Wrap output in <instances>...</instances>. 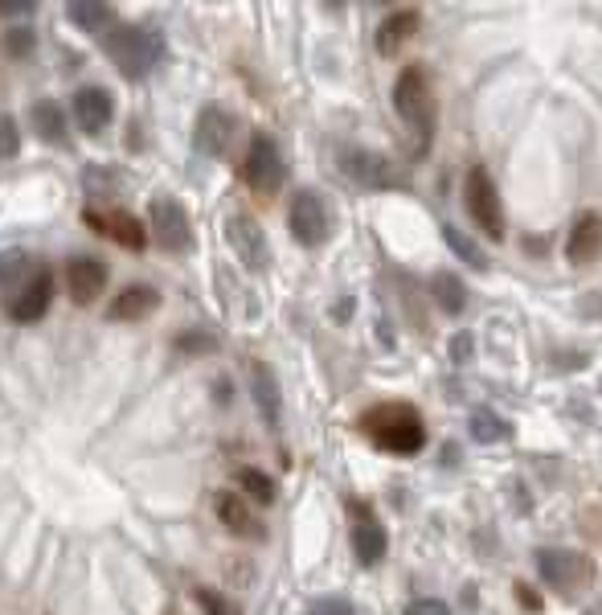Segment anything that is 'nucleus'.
<instances>
[{
	"label": "nucleus",
	"mask_w": 602,
	"mask_h": 615,
	"mask_svg": "<svg viewBox=\"0 0 602 615\" xmlns=\"http://www.w3.org/2000/svg\"><path fill=\"white\" fill-rule=\"evenodd\" d=\"M602 255V218L599 214H582L566 239V259L574 267H590Z\"/></svg>",
	"instance_id": "nucleus-18"
},
{
	"label": "nucleus",
	"mask_w": 602,
	"mask_h": 615,
	"mask_svg": "<svg viewBox=\"0 0 602 615\" xmlns=\"http://www.w3.org/2000/svg\"><path fill=\"white\" fill-rule=\"evenodd\" d=\"M251 394H255V407L262 414L267 427H279V414H283V394H279V377L267 361L251 366Z\"/></svg>",
	"instance_id": "nucleus-20"
},
{
	"label": "nucleus",
	"mask_w": 602,
	"mask_h": 615,
	"mask_svg": "<svg viewBox=\"0 0 602 615\" xmlns=\"http://www.w3.org/2000/svg\"><path fill=\"white\" fill-rule=\"evenodd\" d=\"M82 222L91 226L94 234L119 243L124 251H136V255H140V251L148 246L144 222H140L136 214H128V209H82Z\"/></svg>",
	"instance_id": "nucleus-12"
},
{
	"label": "nucleus",
	"mask_w": 602,
	"mask_h": 615,
	"mask_svg": "<svg viewBox=\"0 0 602 615\" xmlns=\"http://www.w3.org/2000/svg\"><path fill=\"white\" fill-rule=\"evenodd\" d=\"M156 308H161V292L148 287V283H131V287H124L119 296L111 299L107 320H115V324H131V320L152 317Z\"/></svg>",
	"instance_id": "nucleus-17"
},
{
	"label": "nucleus",
	"mask_w": 602,
	"mask_h": 615,
	"mask_svg": "<svg viewBox=\"0 0 602 615\" xmlns=\"http://www.w3.org/2000/svg\"><path fill=\"white\" fill-rule=\"evenodd\" d=\"M71 112L74 124L82 128V136H103L111 128V119H115V99L103 87H78Z\"/></svg>",
	"instance_id": "nucleus-16"
},
{
	"label": "nucleus",
	"mask_w": 602,
	"mask_h": 615,
	"mask_svg": "<svg viewBox=\"0 0 602 615\" xmlns=\"http://www.w3.org/2000/svg\"><path fill=\"white\" fill-rule=\"evenodd\" d=\"M406 615H451V607H447L443 599H414V603L406 607Z\"/></svg>",
	"instance_id": "nucleus-36"
},
{
	"label": "nucleus",
	"mask_w": 602,
	"mask_h": 615,
	"mask_svg": "<svg viewBox=\"0 0 602 615\" xmlns=\"http://www.w3.org/2000/svg\"><path fill=\"white\" fill-rule=\"evenodd\" d=\"M320 4H324V9H329V13H341V9H345L348 0H320Z\"/></svg>",
	"instance_id": "nucleus-38"
},
{
	"label": "nucleus",
	"mask_w": 602,
	"mask_h": 615,
	"mask_svg": "<svg viewBox=\"0 0 602 615\" xmlns=\"http://www.w3.org/2000/svg\"><path fill=\"white\" fill-rule=\"evenodd\" d=\"M467 431H472L475 444H504V439H512V423H509V419H500V414H496V410H488V407L472 410Z\"/></svg>",
	"instance_id": "nucleus-24"
},
{
	"label": "nucleus",
	"mask_w": 602,
	"mask_h": 615,
	"mask_svg": "<svg viewBox=\"0 0 602 615\" xmlns=\"http://www.w3.org/2000/svg\"><path fill=\"white\" fill-rule=\"evenodd\" d=\"M394 112L401 124L414 131V140L426 144L435 131V91H431V75L422 66H406L394 82Z\"/></svg>",
	"instance_id": "nucleus-4"
},
{
	"label": "nucleus",
	"mask_w": 602,
	"mask_h": 615,
	"mask_svg": "<svg viewBox=\"0 0 602 615\" xmlns=\"http://www.w3.org/2000/svg\"><path fill=\"white\" fill-rule=\"evenodd\" d=\"M148 226H152L156 246L168 251V255H189V251H193V222H189L181 202L156 197V202L148 205Z\"/></svg>",
	"instance_id": "nucleus-8"
},
{
	"label": "nucleus",
	"mask_w": 602,
	"mask_h": 615,
	"mask_svg": "<svg viewBox=\"0 0 602 615\" xmlns=\"http://www.w3.org/2000/svg\"><path fill=\"white\" fill-rule=\"evenodd\" d=\"M341 168H345V177H353V185H361V189H394L398 185L394 165L369 149H345L341 152Z\"/></svg>",
	"instance_id": "nucleus-14"
},
{
	"label": "nucleus",
	"mask_w": 602,
	"mask_h": 615,
	"mask_svg": "<svg viewBox=\"0 0 602 615\" xmlns=\"http://www.w3.org/2000/svg\"><path fill=\"white\" fill-rule=\"evenodd\" d=\"M193 599H197V607L205 615H242V612H238L234 599L221 595V591H214V587H197V591H193Z\"/></svg>",
	"instance_id": "nucleus-28"
},
{
	"label": "nucleus",
	"mask_w": 602,
	"mask_h": 615,
	"mask_svg": "<svg viewBox=\"0 0 602 615\" xmlns=\"http://www.w3.org/2000/svg\"><path fill=\"white\" fill-rule=\"evenodd\" d=\"M234 136H238V119L226 112L221 103L201 107L197 124H193V149H197L201 156H214V161L230 156V149H234Z\"/></svg>",
	"instance_id": "nucleus-11"
},
{
	"label": "nucleus",
	"mask_w": 602,
	"mask_h": 615,
	"mask_svg": "<svg viewBox=\"0 0 602 615\" xmlns=\"http://www.w3.org/2000/svg\"><path fill=\"white\" fill-rule=\"evenodd\" d=\"M287 230L299 246H324L332 234V214L329 202L316 189H299L287 209Z\"/></svg>",
	"instance_id": "nucleus-7"
},
{
	"label": "nucleus",
	"mask_w": 602,
	"mask_h": 615,
	"mask_svg": "<svg viewBox=\"0 0 602 615\" xmlns=\"http://www.w3.org/2000/svg\"><path fill=\"white\" fill-rule=\"evenodd\" d=\"M472 349H475V336L472 333H456V336H451V361H456V366L472 361Z\"/></svg>",
	"instance_id": "nucleus-35"
},
{
	"label": "nucleus",
	"mask_w": 602,
	"mask_h": 615,
	"mask_svg": "<svg viewBox=\"0 0 602 615\" xmlns=\"http://www.w3.org/2000/svg\"><path fill=\"white\" fill-rule=\"evenodd\" d=\"M21 152V128L13 115H0V161H13Z\"/></svg>",
	"instance_id": "nucleus-31"
},
{
	"label": "nucleus",
	"mask_w": 602,
	"mask_h": 615,
	"mask_svg": "<svg viewBox=\"0 0 602 615\" xmlns=\"http://www.w3.org/2000/svg\"><path fill=\"white\" fill-rule=\"evenodd\" d=\"M586 615H602V599H599V603H594V607H590Z\"/></svg>",
	"instance_id": "nucleus-39"
},
{
	"label": "nucleus",
	"mask_w": 602,
	"mask_h": 615,
	"mask_svg": "<svg viewBox=\"0 0 602 615\" xmlns=\"http://www.w3.org/2000/svg\"><path fill=\"white\" fill-rule=\"evenodd\" d=\"M37 46V34L29 29V25H21V29H9L4 34V54L9 57H29Z\"/></svg>",
	"instance_id": "nucleus-30"
},
{
	"label": "nucleus",
	"mask_w": 602,
	"mask_h": 615,
	"mask_svg": "<svg viewBox=\"0 0 602 615\" xmlns=\"http://www.w3.org/2000/svg\"><path fill=\"white\" fill-rule=\"evenodd\" d=\"M226 243L234 246L238 262L246 267V271H267L271 267V246H267V230L258 226L255 214H246V209H238L226 218Z\"/></svg>",
	"instance_id": "nucleus-9"
},
{
	"label": "nucleus",
	"mask_w": 602,
	"mask_h": 615,
	"mask_svg": "<svg viewBox=\"0 0 602 615\" xmlns=\"http://www.w3.org/2000/svg\"><path fill=\"white\" fill-rule=\"evenodd\" d=\"M214 513H218V522L242 541H267V525L258 517L255 509L246 504V497H238V492H214Z\"/></svg>",
	"instance_id": "nucleus-13"
},
{
	"label": "nucleus",
	"mask_w": 602,
	"mask_h": 615,
	"mask_svg": "<svg viewBox=\"0 0 602 615\" xmlns=\"http://www.w3.org/2000/svg\"><path fill=\"white\" fill-rule=\"evenodd\" d=\"M234 481L242 488V497H251L255 504H274V497H279V488L262 467H238Z\"/></svg>",
	"instance_id": "nucleus-26"
},
{
	"label": "nucleus",
	"mask_w": 602,
	"mask_h": 615,
	"mask_svg": "<svg viewBox=\"0 0 602 615\" xmlns=\"http://www.w3.org/2000/svg\"><path fill=\"white\" fill-rule=\"evenodd\" d=\"M29 124H34V131H37V140H41V144L66 149V140H71V124H66L62 103H54V99H37L34 107H29Z\"/></svg>",
	"instance_id": "nucleus-21"
},
{
	"label": "nucleus",
	"mask_w": 602,
	"mask_h": 615,
	"mask_svg": "<svg viewBox=\"0 0 602 615\" xmlns=\"http://www.w3.org/2000/svg\"><path fill=\"white\" fill-rule=\"evenodd\" d=\"M537 571L549 582V591L566 603H578L599 582V566L582 550H537Z\"/></svg>",
	"instance_id": "nucleus-3"
},
{
	"label": "nucleus",
	"mask_w": 602,
	"mask_h": 615,
	"mask_svg": "<svg viewBox=\"0 0 602 615\" xmlns=\"http://www.w3.org/2000/svg\"><path fill=\"white\" fill-rule=\"evenodd\" d=\"M66 17L82 34H103L111 21H115V4L111 0H71L66 4Z\"/></svg>",
	"instance_id": "nucleus-23"
},
{
	"label": "nucleus",
	"mask_w": 602,
	"mask_h": 615,
	"mask_svg": "<svg viewBox=\"0 0 602 615\" xmlns=\"http://www.w3.org/2000/svg\"><path fill=\"white\" fill-rule=\"evenodd\" d=\"M357 431L385 456H419L426 448L422 414L410 402H377L357 419Z\"/></svg>",
	"instance_id": "nucleus-1"
},
{
	"label": "nucleus",
	"mask_w": 602,
	"mask_h": 615,
	"mask_svg": "<svg viewBox=\"0 0 602 615\" xmlns=\"http://www.w3.org/2000/svg\"><path fill=\"white\" fill-rule=\"evenodd\" d=\"M385 550H389V534H385V525L377 517L353 522V554H357L361 566H377L385 559Z\"/></svg>",
	"instance_id": "nucleus-22"
},
{
	"label": "nucleus",
	"mask_w": 602,
	"mask_h": 615,
	"mask_svg": "<svg viewBox=\"0 0 602 615\" xmlns=\"http://www.w3.org/2000/svg\"><path fill=\"white\" fill-rule=\"evenodd\" d=\"M54 304V271L50 267H34L25 280L17 283V296L9 299V320L13 324H37Z\"/></svg>",
	"instance_id": "nucleus-10"
},
{
	"label": "nucleus",
	"mask_w": 602,
	"mask_h": 615,
	"mask_svg": "<svg viewBox=\"0 0 602 615\" xmlns=\"http://www.w3.org/2000/svg\"><path fill=\"white\" fill-rule=\"evenodd\" d=\"M422 29V13L419 9H398V13H389V17L377 25V50L385 57H394L398 50H406L410 41L419 38Z\"/></svg>",
	"instance_id": "nucleus-19"
},
{
	"label": "nucleus",
	"mask_w": 602,
	"mask_h": 615,
	"mask_svg": "<svg viewBox=\"0 0 602 615\" xmlns=\"http://www.w3.org/2000/svg\"><path fill=\"white\" fill-rule=\"evenodd\" d=\"M512 595H516V603L525 607V612H533V615H541V595L533 591L529 582H512Z\"/></svg>",
	"instance_id": "nucleus-34"
},
{
	"label": "nucleus",
	"mask_w": 602,
	"mask_h": 615,
	"mask_svg": "<svg viewBox=\"0 0 602 615\" xmlns=\"http://www.w3.org/2000/svg\"><path fill=\"white\" fill-rule=\"evenodd\" d=\"M443 239H447V246L456 251L459 259L467 262V267H475V271H488V255L479 251V246L467 239V234H459L456 226H443Z\"/></svg>",
	"instance_id": "nucleus-27"
},
{
	"label": "nucleus",
	"mask_w": 602,
	"mask_h": 615,
	"mask_svg": "<svg viewBox=\"0 0 602 615\" xmlns=\"http://www.w3.org/2000/svg\"><path fill=\"white\" fill-rule=\"evenodd\" d=\"M103 54L111 57V66L128 82H140V78H148L161 66L165 38L156 29H148V25H115L103 38Z\"/></svg>",
	"instance_id": "nucleus-2"
},
{
	"label": "nucleus",
	"mask_w": 602,
	"mask_h": 615,
	"mask_svg": "<svg viewBox=\"0 0 602 615\" xmlns=\"http://www.w3.org/2000/svg\"><path fill=\"white\" fill-rule=\"evenodd\" d=\"M463 205L472 209L475 226H479L492 243L504 239V209H500V193H496L492 172H488L484 165H475L472 172L463 177Z\"/></svg>",
	"instance_id": "nucleus-6"
},
{
	"label": "nucleus",
	"mask_w": 602,
	"mask_h": 615,
	"mask_svg": "<svg viewBox=\"0 0 602 615\" xmlns=\"http://www.w3.org/2000/svg\"><path fill=\"white\" fill-rule=\"evenodd\" d=\"M218 349V341L209 333H181L177 336V354H189V357H201V354H214Z\"/></svg>",
	"instance_id": "nucleus-32"
},
{
	"label": "nucleus",
	"mask_w": 602,
	"mask_h": 615,
	"mask_svg": "<svg viewBox=\"0 0 602 615\" xmlns=\"http://www.w3.org/2000/svg\"><path fill=\"white\" fill-rule=\"evenodd\" d=\"M25 271H29V251H21V246H9V251H0V283L21 280Z\"/></svg>",
	"instance_id": "nucleus-29"
},
{
	"label": "nucleus",
	"mask_w": 602,
	"mask_h": 615,
	"mask_svg": "<svg viewBox=\"0 0 602 615\" xmlns=\"http://www.w3.org/2000/svg\"><path fill=\"white\" fill-rule=\"evenodd\" d=\"M34 0H0V17H29Z\"/></svg>",
	"instance_id": "nucleus-37"
},
{
	"label": "nucleus",
	"mask_w": 602,
	"mask_h": 615,
	"mask_svg": "<svg viewBox=\"0 0 602 615\" xmlns=\"http://www.w3.org/2000/svg\"><path fill=\"white\" fill-rule=\"evenodd\" d=\"M283 177H287V165L279 156V144L267 131H255L251 149H246V161H242V181L255 189L258 197H274L283 189Z\"/></svg>",
	"instance_id": "nucleus-5"
},
{
	"label": "nucleus",
	"mask_w": 602,
	"mask_h": 615,
	"mask_svg": "<svg viewBox=\"0 0 602 615\" xmlns=\"http://www.w3.org/2000/svg\"><path fill=\"white\" fill-rule=\"evenodd\" d=\"M308 615H353V603L341 599V595H324V599H316V603H311Z\"/></svg>",
	"instance_id": "nucleus-33"
},
{
	"label": "nucleus",
	"mask_w": 602,
	"mask_h": 615,
	"mask_svg": "<svg viewBox=\"0 0 602 615\" xmlns=\"http://www.w3.org/2000/svg\"><path fill=\"white\" fill-rule=\"evenodd\" d=\"M431 296H435V304L447 312V317H459V312H463V304H467L463 280L451 276V271H435V276H431Z\"/></svg>",
	"instance_id": "nucleus-25"
},
{
	"label": "nucleus",
	"mask_w": 602,
	"mask_h": 615,
	"mask_svg": "<svg viewBox=\"0 0 602 615\" xmlns=\"http://www.w3.org/2000/svg\"><path fill=\"white\" fill-rule=\"evenodd\" d=\"M103 287H107V262L94 259V255H74L66 262V296L74 304H94V299L103 296Z\"/></svg>",
	"instance_id": "nucleus-15"
}]
</instances>
